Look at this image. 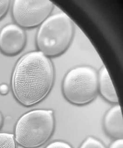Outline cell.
I'll return each mask as SVG.
<instances>
[{
	"label": "cell",
	"mask_w": 123,
	"mask_h": 148,
	"mask_svg": "<svg viewBox=\"0 0 123 148\" xmlns=\"http://www.w3.org/2000/svg\"><path fill=\"white\" fill-rule=\"evenodd\" d=\"M52 61L39 51L25 54L17 63L12 88L17 100L25 106L35 105L49 94L54 84Z\"/></svg>",
	"instance_id": "obj_1"
},
{
	"label": "cell",
	"mask_w": 123,
	"mask_h": 148,
	"mask_svg": "<svg viewBox=\"0 0 123 148\" xmlns=\"http://www.w3.org/2000/svg\"><path fill=\"white\" fill-rule=\"evenodd\" d=\"M79 148H107L100 140L92 136H89L82 142Z\"/></svg>",
	"instance_id": "obj_10"
},
{
	"label": "cell",
	"mask_w": 123,
	"mask_h": 148,
	"mask_svg": "<svg viewBox=\"0 0 123 148\" xmlns=\"http://www.w3.org/2000/svg\"><path fill=\"white\" fill-rule=\"evenodd\" d=\"M45 148H73L71 145L65 141L57 140L49 143Z\"/></svg>",
	"instance_id": "obj_11"
},
{
	"label": "cell",
	"mask_w": 123,
	"mask_h": 148,
	"mask_svg": "<svg viewBox=\"0 0 123 148\" xmlns=\"http://www.w3.org/2000/svg\"><path fill=\"white\" fill-rule=\"evenodd\" d=\"M26 42L25 32L16 24H8L0 31V50L5 55L18 54L24 49Z\"/></svg>",
	"instance_id": "obj_6"
},
{
	"label": "cell",
	"mask_w": 123,
	"mask_h": 148,
	"mask_svg": "<svg viewBox=\"0 0 123 148\" xmlns=\"http://www.w3.org/2000/svg\"><path fill=\"white\" fill-rule=\"evenodd\" d=\"M10 2L9 0L0 1V19L3 18L7 13L10 7Z\"/></svg>",
	"instance_id": "obj_12"
},
{
	"label": "cell",
	"mask_w": 123,
	"mask_h": 148,
	"mask_svg": "<svg viewBox=\"0 0 123 148\" xmlns=\"http://www.w3.org/2000/svg\"><path fill=\"white\" fill-rule=\"evenodd\" d=\"M104 127L110 137L115 139H123V115L119 104L112 107L107 112L104 117Z\"/></svg>",
	"instance_id": "obj_7"
},
{
	"label": "cell",
	"mask_w": 123,
	"mask_h": 148,
	"mask_svg": "<svg viewBox=\"0 0 123 148\" xmlns=\"http://www.w3.org/2000/svg\"><path fill=\"white\" fill-rule=\"evenodd\" d=\"M0 148H16L13 134L7 133H0Z\"/></svg>",
	"instance_id": "obj_9"
},
{
	"label": "cell",
	"mask_w": 123,
	"mask_h": 148,
	"mask_svg": "<svg viewBox=\"0 0 123 148\" xmlns=\"http://www.w3.org/2000/svg\"><path fill=\"white\" fill-rule=\"evenodd\" d=\"M74 34V24L68 14H52L40 25L36 37L37 48L48 58L59 56L68 49Z\"/></svg>",
	"instance_id": "obj_2"
},
{
	"label": "cell",
	"mask_w": 123,
	"mask_h": 148,
	"mask_svg": "<svg viewBox=\"0 0 123 148\" xmlns=\"http://www.w3.org/2000/svg\"><path fill=\"white\" fill-rule=\"evenodd\" d=\"M8 88L6 84H3L0 86V93L1 94H6L8 93Z\"/></svg>",
	"instance_id": "obj_14"
},
{
	"label": "cell",
	"mask_w": 123,
	"mask_h": 148,
	"mask_svg": "<svg viewBox=\"0 0 123 148\" xmlns=\"http://www.w3.org/2000/svg\"><path fill=\"white\" fill-rule=\"evenodd\" d=\"M55 126L52 110H33L18 120L15 129L16 141L24 148L40 147L52 137Z\"/></svg>",
	"instance_id": "obj_3"
},
{
	"label": "cell",
	"mask_w": 123,
	"mask_h": 148,
	"mask_svg": "<svg viewBox=\"0 0 123 148\" xmlns=\"http://www.w3.org/2000/svg\"><path fill=\"white\" fill-rule=\"evenodd\" d=\"M3 118L1 113H0V130L1 129V127L3 126Z\"/></svg>",
	"instance_id": "obj_15"
},
{
	"label": "cell",
	"mask_w": 123,
	"mask_h": 148,
	"mask_svg": "<svg viewBox=\"0 0 123 148\" xmlns=\"http://www.w3.org/2000/svg\"><path fill=\"white\" fill-rule=\"evenodd\" d=\"M98 91L102 96L110 103H117L118 98L107 68L103 65L98 74Z\"/></svg>",
	"instance_id": "obj_8"
},
{
	"label": "cell",
	"mask_w": 123,
	"mask_h": 148,
	"mask_svg": "<svg viewBox=\"0 0 123 148\" xmlns=\"http://www.w3.org/2000/svg\"><path fill=\"white\" fill-rule=\"evenodd\" d=\"M62 91L66 99L72 104L82 105L91 103L98 94V73L91 66L74 67L63 78Z\"/></svg>",
	"instance_id": "obj_4"
},
{
	"label": "cell",
	"mask_w": 123,
	"mask_h": 148,
	"mask_svg": "<svg viewBox=\"0 0 123 148\" xmlns=\"http://www.w3.org/2000/svg\"><path fill=\"white\" fill-rule=\"evenodd\" d=\"M109 148H123V139H118L112 142Z\"/></svg>",
	"instance_id": "obj_13"
},
{
	"label": "cell",
	"mask_w": 123,
	"mask_h": 148,
	"mask_svg": "<svg viewBox=\"0 0 123 148\" xmlns=\"http://www.w3.org/2000/svg\"><path fill=\"white\" fill-rule=\"evenodd\" d=\"M54 7L49 0H16L12 14L20 26L30 28L41 25L50 16Z\"/></svg>",
	"instance_id": "obj_5"
}]
</instances>
